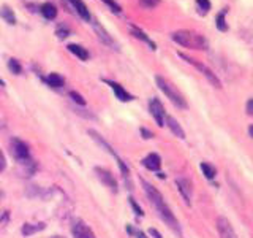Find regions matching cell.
<instances>
[{
  "instance_id": "1",
  "label": "cell",
  "mask_w": 253,
  "mask_h": 238,
  "mask_svg": "<svg viewBox=\"0 0 253 238\" xmlns=\"http://www.w3.org/2000/svg\"><path fill=\"white\" fill-rule=\"evenodd\" d=\"M141 182H142V186H144V190H146V194H147V197H149L150 203H152V205L155 206V210H157L158 214H160V218L166 222V224H168L169 229H172L174 232H176L179 237H182L179 222H177L176 216L172 214L171 208H169L168 205H166L163 195H162L160 192H158V190H157L152 184H149V182H146L144 179H142Z\"/></svg>"
},
{
  "instance_id": "2",
  "label": "cell",
  "mask_w": 253,
  "mask_h": 238,
  "mask_svg": "<svg viewBox=\"0 0 253 238\" xmlns=\"http://www.w3.org/2000/svg\"><path fill=\"white\" fill-rule=\"evenodd\" d=\"M171 38L176 42L177 45L188 48V50H208L209 43L201 34H198L195 30H188V29H180L171 34Z\"/></svg>"
},
{
  "instance_id": "3",
  "label": "cell",
  "mask_w": 253,
  "mask_h": 238,
  "mask_svg": "<svg viewBox=\"0 0 253 238\" xmlns=\"http://www.w3.org/2000/svg\"><path fill=\"white\" fill-rule=\"evenodd\" d=\"M155 81H157V86L160 87L163 91V94L168 97L174 105L177 108H187V102L184 99V95H182L176 87H174L168 79H165L163 76H155Z\"/></svg>"
},
{
  "instance_id": "4",
  "label": "cell",
  "mask_w": 253,
  "mask_h": 238,
  "mask_svg": "<svg viewBox=\"0 0 253 238\" xmlns=\"http://www.w3.org/2000/svg\"><path fill=\"white\" fill-rule=\"evenodd\" d=\"M179 56L182 59H184L185 62H188V63H192V65L195 67V68H198L201 71V73L208 78V81L213 86V87H217V89H220L221 87V81L218 79V76L213 73V71L208 67V65H204V63H201V62H198L196 59H193V58H190V56H185V54H182V53H179Z\"/></svg>"
},
{
  "instance_id": "5",
  "label": "cell",
  "mask_w": 253,
  "mask_h": 238,
  "mask_svg": "<svg viewBox=\"0 0 253 238\" xmlns=\"http://www.w3.org/2000/svg\"><path fill=\"white\" fill-rule=\"evenodd\" d=\"M10 149H11V156L16 159V162H18L19 165H21V164H26V162H29V161H32L29 146H27L22 140H19V138H13L11 143H10Z\"/></svg>"
},
{
  "instance_id": "6",
  "label": "cell",
  "mask_w": 253,
  "mask_h": 238,
  "mask_svg": "<svg viewBox=\"0 0 253 238\" xmlns=\"http://www.w3.org/2000/svg\"><path fill=\"white\" fill-rule=\"evenodd\" d=\"M149 110H150V115H152V118L155 119L157 125L163 127L165 125V118H166V115H165V108L162 105V102L158 100V99H155V97L150 99V102H149Z\"/></svg>"
},
{
  "instance_id": "7",
  "label": "cell",
  "mask_w": 253,
  "mask_h": 238,
  "mask_svg": "<svg viewBox=\"0 0 253 238\" xmlns=\"http://www.w3.org/2000/svg\"><path fill=\"white\" fill-rule=\"evenodd\" d=\"M71 234H73L75 238H97L92 232V229L83 221H76L75 224L71 226Z\"/></svg>"
},
{
  "instance_id": "8",
  "label": "cell",
  "mask_w": 253,
  "mask_h": 238,
  "mask_svg": "<svg viewBox=\"0 0 253 238\" xmlns=\"http://www.w3.org/2000/svg\"><path fill=\"white\" fill-rule=\"evenodd\" d=\"M217 230H218V235L220 238H237L236 237V232L231 226V222H229L226 218L220 216L217 219Z\"/></svg>"
},
{
  "instance_id": "9",
  "label": "cell",
  "mask_w": 253,
  "mask_h": 238,
  "mask_svg": "<svg viewBox=\"0 0 253 238\" xmlns=\"http://www.w3.org/2000/svg\"><path fill=\"white\" fill-rule=\"evenodd\" d=\"M95 173H97V177L101 179L103 184H105L106 187H109L113 192H117V181L113 175H111V172L101 169V167H97V169H95Z\"/></svg>"
},
{
  "instance_id": "10",
  "label": "cell",
  "mask_w": 253,
  "mask_h": 238,
  "mask_svg": "<svg viewBox=\"0 0 253 238\" xmlns=\"http://www.w3.org/2000/svg\"><path fill=\"white\" fill-rule=\"evenodd\" d=\"M176 184H177V189L182 194V197L185 198L187 205L192 203V184H190V181L187 178H177Z\"/></svg>"
},
{
  "instance_id": "11",
  "label": "cell",
  "mask_w": 253,
  "mask_h": 238,
  "mask_svg": "<svg viewBox=\"0 0 253 238\" xmlns=\"http://www.w3.org/2000/svg\"><path fill=\"white\" fill-rule=\"evenodd\" d=\"M106 84L111 86V89L114 91L116 97H117L119 100H121V102H130V100L133 99V95L126 92L121 84H117V83H114V81H108V79H106Z\"/></svg>"
},
{
  "instance_id": "12",
  "label": "cell",
  "mask_w": 253,
  "mask_h": 238,
  "mask_svg": "<svg viewBox=\"0 0 253 238\" xmlns=\"http://www.w3.org/2000/svg\"><path fill=\"white\" fill-rule=\"evenodd\" d=\"M142 165H144L147 170L157 172V170H160V167H162V159L158 154H149L147 157H144Z\"/></svg>"
},
{
  "instance_id": "13",
  "label": "cell",
  "mask_w": 253,
  "mask_h": 238,
  "mask_svg": "<svg viewBox=\"0 0 253 238\" xmlns=\"http://www.w3.org/2000/svg\"><path fill=\"white\" fill-rule=\"evenodd\" d=\"M68 2L71 6H73V10L81 16L84 21H90V13L87 10V6L84 5L83 0H68Z\"/></svg>"
},
{
  "instance_id": "14",
  "label": "cell",
  "mask_w": 253,
  "mask_h": 238,
  "mask_svg": "<svg viewBox=\"0 0 253 238\" xmlns=\"http://www.w3.org/2000/svg\"><path fill=\"white\" fill-rule=\"evenodd\" d=\"M93 29H95V32H97V35H98V38L101 40L103 43L105 45H108V46H111V48H114V50H117V43L114 42L113 38H111L109 35H108V32L103 29L100 24L97 22V24H93Z\"/></svg>"
},
{
  "instance_id": "15",
  "label": "cell",
  "mask_w": 253,
  "mask_h": 238,
  "mask_svg": "<svg viewBox=\"0 0 253 238\" xmlns=\"http://www.w3.org/2000/svg\"><path fill=\"white\" fill-rule=\"evenodd\" d=\"M166 119V124H168V127H169V130L176 135L177 138H180V140H184L185 138V132H184V129L180 127V124L174 119L172 116H166L165 118Z\"/></svg>"
},
{
  "instance_id": "16",
  "label": "cell",
  "mask_w": 253,
  "mask_h": 238,
  "mask_svg": "<svg viewBox=\"0 0 253 238\" xmlns=\"http://www.w3.org/2000/svg\"><path fill=\"white\" fill-rule=\"evenodd\" d=\"M130 30H131V34H133V37L134 38H139L141 42H144V43H147L149 46H150V50H157V45L150 40L144 32H142L141 29H138V27H134V26H130Z\"/></svg>"
},
{
  "instance_id": "17",
  "label": "cell",
  "mask_w": 253,
  "mask_h": 238,
  "mask_svg": "<svg viewBox=\"0 0 253 238\" xmlns=\"http://www.w3.org/2000/svg\"><path fill=\"white\" fill-rule=\"evenodd\" d=\"M68 51L73 53L76 58H79L81 60H87V59H89V53H87V50H85V48H83L81 45L71 43V45H68Z\"/></svg>"
},
{
  "instance_id": "18",
  "label": "cell",
  "mask_w": 253,
  "mask_h": 238,
  "mask_svg": "<svg viewBox=\"0 0 253 238\" xmlns=\"http://www.w3.org/2000/svg\"><path fill=\"white\" fill-rule=\"evenodd\" d=\"M42 14L46 19H55V16H57V8H55V5L51 2L43 3L42 5Z\"/></svg>"
},
{
  "instance_id": "19",
  "label": "cell",
  "mask_w": 253,
  "mask_h": 238,
  "mask_svg": "<svg viewBox=\"0 0 253 238\" xmlns=\"http://www.w3.org/2000/svg\"><path fill=\"white\" fill-rule=\"evenodd\" d=\"M226 8H223L217 16H215V26L220 32H226L228 30V22H226Z\"/></svg>"
},
{
  "instance_id": "20",
  "label": "cell",
  "mask_w": 253,
  "mask_h": 238,
  "mask_svg": "<svg viewBox=\"0 0 253 238\" xmlns=\"http://www.w3.org/2000/svg\"><path fill=\"white\" fill-rule=\"evenodd\" d=\"M43 229H44L43 222H40V224H24L22 226V235L24 237H30V235L40 232V230H43Z\"/></svg>"
},
{
  "instance_id": "21",
  "label": "cell",
  "mask_w": 253,
  "mask_h": 238,
  "mask_svg": "<svg viewBox=\"0 0 253 238\" xmlns=\"http://www.w3.org/2000/svg\"><path fill=\"white\" fill-rule=\"evenodd\" d=\"M0 16L3 18V21H6L8 24H11V26H14V24H16V16H14V13H13V10L10 6L3 5L2 10H0Z\"/></svg>"
},
{
  "instance_id": "22",
  "label": "cell",
  "mask_w": 253,
  "mask_h": 238,
  "mask_svg": "<svg viewBox=\"0 0 253 238\" xmlns=\"http://www.w3.org/2000/svg\"><path fill=\"white\" fill-rule=\"evenodd\" d=\"M46 83L49 84L51 87H55V89H59V87L63 86V78L57 73H51L46 76Z\"/></svg>"
},
{
  "instance_id": "23",
  "label": "cell",
  "mask_w": 253,
  "mask_h": 238,
  "mask_svg": "<svg viewBox=\"0 0 253 238\" xmlns=\"http://www.w3.org/2000/svg\"><path fill=\"white\" fill-rule=\"evenodd\" d=\"M201 172H203V175L208 179L215 178V169H213V167L211 164H208V162H203L201 164Z\"/></svg>"
},
{
  "instance_id": "24",
  "label": "cell",
  "mask_w": 253,
  "mask_h": 238,
  "mask_svg": "<svg viewBox=\"0 0 253 238\" xmlns=\"http://www.w3.org/2000/svg\"><path fill=\"white\" fill-rule=\"evenodd\" d=\"M196 8H198V11H200V14L204 16L211 10V2L209 0H196Z\"/></svg>"
},
{
  "instance_id": "25",
  "label": "cell",
  "mask_w": 253,
  "mask_h": 238,
  "mask_svg": "<svg viewBox=\"0 0 253 238\" xmlns=\"http://www.w3.org/2000/svg\"><path fill=\"white\" fill-rule=\"evenodd\" d=\"M8 68H10L11 73H14V75H19L21 71H22L21 63L16 60V59H10V60H8Z\"/></svg>"
},
{
  "instance_id": "26",
  "label": "cell",
  "mask_w": 253,
  "mask_h": 238,
  "mask_svg": "<svg viewBox=\"0 0 253 238\" xmlns=\"http://www.w3.org/2000/svg\"><path fill=\"white\" fill-rule=\"evenodd\" d=\"M108 6H109V10H113L116 14H119V13H122V8H121V5L119 3H116L114 0H103Z\"/></svg>"
},
{
  "instance_id": "27",
  "label": "cell",
  "mask_w": 253,
  "mask_h": 238,
  "mask_svg": "<svg viewBox=\"0 0 253 238\" xmlns=\"http://www.w3.org/2000/svg\"><path fill=\"white\" fill-rule=\"evenodd\" d=\"M70 97L73 99V102H76L78 105H85V100H84V97L81 94H78V92H75V91H71L70 92Z\"/></svg>"
},
{
  "instance_id": "28",
  "label": "cell",
  "mask_w": 253,
  "mask_h": 238,
  "mask_svg": "<svg viewBox=\"0 0 253 238\" xmlns=\"http://www.w3.org/2000/svg\"><path fill=\"white\" fill-rule=\"evenodd\" d=\"M139 2L142 6H146V8H155L158 3H160V0H139Z\"/></svg>"
},
{
  "instance_id": "29",
  "label": "cell",
  "mask_w": 253,
  "mask_h": 238,
  "mask_svg": "<svg viewBox=\"0 0 253 238\" xmlns=\"http://www.w3.org/2000/svg\"><path fill=\"white\" fill-rule=\"evenodd\" d=\"M55 32H57V37H60V38H67L70 35V30L67 27H63V26H59Z\"/></svg>"
},
{
  "instance_id": "30",
  "label": "cell",
  "mask_w": 253,
  "mask_h": 238,
  "mask_svg": "<svg viewBox=\"0 0 253 238\" xmlns=\"http://www.w3.org/2000/svg\"><path fill=\"white\" fill-rule=\"evenodd\" d=\"M245 111H247V115L253 116V99H250L247 102V105H245Z\"/></svg>"
},
{
  "instance_id": "31",
  "label": "cell",
  "mask_w": 253,
  "mask_h": 238,
  "mask_svg": "<svg viewBox=\"0 0 253 238\" xmlns=\"http://www.w3.org/2000/svg\"><path fill=\"white\" fill-rule=\"evenodd\" d=\"M5 165H6V161H5V156L2 153V149H0V172L5 170Z\"/></svg>"
},
{
  "instance_id": "32",
  "label": "cell",
  "mask_w": 253,
  "mask_h": 238,
  "mask_svg": "<svg viewBox=\"0 0 253 238\" xmlns=\"http://www.w3.org/2000/svg\"><path fill=\"white\" fill-rule=\"evenodd\" d=\"M130 203H131V206H133V210H136V214H139V216H142V210L138 206V203L133 200V198H130Z\"/></svg>"
},
{
  "instance_id": "33",
  "label": "cell",
  "mask_w": 253,
  "mask_h": 238,
  "mask_svg": "<svg viewBox=\"0 0 253 238\" xmlns=\"http://www.w3.org/2000/svg\"><path fill=\"white\" fill-rule=\"evenodd\" d=\"M141 133L144 135V138H152V137H154V133H152V132H149V130H146V129H141Z\"/></svg>"
},
{
  "instance_id": "34",
  "label": "cell",
  "mask_w": 253,
  "mask_h": 238,
  "mask_svg": "<svg viewBox=\"0 0 253 238\" xmlns=\"http://www.w3.org/2000/svg\"><path fill=\"white\" fill-rule=\"evenodd\" d=\"M149 234L152 235L154 238H162V234H158L155 229H150V230H149Z\"/></svg>"
},
{
  "instance_id": "35",
  "label": "cell",
  "mask_w": 253,
  "mask_h": 238,
  "mask_svg": "<svg viewBox=\"0 0 253 238\" xmlns=\"http://www.w3.org/2000/svg\"><path fill=\"white\" fill-rule=\"evenodd\" d=\"M134 235H136L138 238H146V235L142 232H139V230H134Z\"/></svg>"
},
{
  "instance_id": "36",
  "label": "cell",
  "mask_w": 253,
  "mask_h": 238,
  "mask_svg": "<svg viewBox=\"0 0 253 238\" xmlns=\"http://www.w3.org/2000/svg\"><path fill=\"white\" fill-rule=\"evenodd\" d=\"M249 135H250V137L253 138V124H252V125L249 127Z\"/></svg>"
},
{
  "instance_id": "37",
  "label": "cell",
  "mask_w": 253,
  "mask_h": 238,
  "mask_svg": "<svg viewBox=\"0 0 253 238\" xmlns=\"http://www.w3.org/2000/svg\"><path fill=\"white\" fill-rule=\"evenodd\" d=\"M3 218H8V211H5V213H3ZM0 219H2V218H0Z\"/></svg>"
},
{
  "instance_id": "38",
  "label": "cell",
  "mask_w": 253,
  "mask_h": 238,
  "mask_svg": "<svg viewBox=\"0 0 253 238\" xmlns=\"http://www.w3.org/2000/svg\"><path fill=\"white\" fill-rule=\"evenodd\" d=\"M51 238H63V237H51Z\"/></svg>"
}]
</instances>
